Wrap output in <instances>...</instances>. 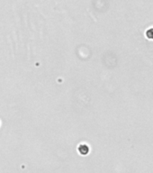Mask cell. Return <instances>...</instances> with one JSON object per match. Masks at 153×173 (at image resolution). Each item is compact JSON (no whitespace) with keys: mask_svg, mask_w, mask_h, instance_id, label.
Returning <instances> with one entry per match:
<instances>
[{"mask_svg":"<svg viewBox=\"0 0 153 173\" xmlns=\"http://www.w3.org/2000/svg\"><path fill=\"white\" fill-rule=\"evenodd\" d=\"M146 37L148 39L153 40V28H150L149 30H147V32H146Z\"/></svg>","mask_w":153,"mask_h":173,"instance_id":"1","label":"cell"}]
</instances>
